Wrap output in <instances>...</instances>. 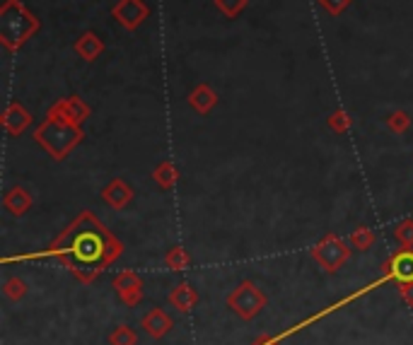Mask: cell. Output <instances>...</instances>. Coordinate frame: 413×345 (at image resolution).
Listing matches in <instances>:
<instances>
[{
    "instance_id": "cell-1",
    "label": "cell",
    "mask_w": 413,
    "mask_h": 345,
    "mask_svg": "<svg viewBox=\"0 0 413 345\" xmlns=\"http://www.w3.org/2000/svg\"><path fill=\"white\" fill-rule=\"evenodd\" d=\"M34 140H37L54 160H63V157H68V152L82 140V131H80V126L70 124V121L63 119L58 111L51 109L46 121L37 128V133H34Z\"/></svg>"
},
{
    "instance_id": "cell-2",
    "label": "cell",
    "mask_w": 413,
    "mask_h": 345,
    "mask_svg": "<svg viewBox=\"0 0 413 345\" xmlns=\"http://www.w3.org/2000/svg\"><path fill=\"white\" fill-rule=\"evenodd\" d=\"M39 29V20L22 3L5 0L0 8V42L8 51H17Z\"/></svg>"
},
{
    "instance_id": "cell-3",
    "label": "cell",
    "mask_w": 413,
    "mask_h": 345,
    "mask_svg": "<svg viewBox=\"0 0 413 345\" xmlns=\"http://www.w3.org/2000/svg\"><path fill=\"white\" fill-rule=\"evenodd\" d=\"M227 309L232 314H237L242 321H251L266 309L268 297L264 295V290H259L251 280H242V283L227 295Z\"/></svg>"
},
{
    "instance_id": "cell-4",
    "label": "cell",
    "mask_w": 413,
    "mask_h": 345,
    "mask_svg": "<svg viewBox=\"0 0 413 345\" xmlns=\"http://www.w3.org/2000/svg\"><path fill=\"white\" fill-rule=\"evenodd\" d=\"M312 259L317 261V266L327 273H336L339 268H344V263L351 259V249L339 235H324L319 242L312 247Z\"/></svg>"
},
{
    "instance_id": "cell-5",
    "label": "cell",
    "mask_w": 413,
    "mask_h": 345,
    "mask_svg": "<svg viewBox=\"0 0 413 345\" xmlns=\"http://www.w3.org/2000/svg\"><path fill=\"white\" fill-rule=\"evenodd\" d=\"M111 15L119 22L123 29L128 32H135L150 15V8L143 3V0H119V3L111 8Z\"/></svg>"
},
{
    "instance_id": "cell-6",
    "label": "cell",
    "mask_w": 413,
    "mask_h": 345,
    "mask_svg": "<svg viewBox=\"0 0 413 345\" xmlns=\"http://www.w3.org/2000/svg\"><path fill=\"white\" fill-rule=\"evenodd\" d=\"M114 290L126 307H135L143 300V278L133 271H123L114 278Z\"/></svg>"
},
{
    "instance_id": "cell-7",
    "label": "cell",
    "mask_w": 413,
    "mask_h": 345,
    "mask_svg": "<svg viewBox=\"0 0 413 345\" xmlns=\"http://www.w3.org/2000/svg\"><path fill=\"white\" fill-rule=\"evenodd\" d=\"M172 326H174L172 317H169V314L160 307L150 309V312L140 319V329H143L150 338H155V341H160V338L167 336V333L172 331Z\"/></svg>"
},
{
    "instance_id": "cell-8",
    "label": "cell",
    "mask_w": 413,
    "mask_h": 345,
    "mask_svg": "<svg viewBox=\"0 0 413 345\" xmlns=\"http://www.w3.org/2000/svg\"><path fill=\"white\" fill-rule=\"evenodd\" d=\"M102 201L107 203L109 208L114 210H123L131 206L133 201V189L126 184L123 179H111L107 186L102 189Z\"/></svg>"
},
{
    "instance_id": "cell-9",
    "label": "cell",
    "mask_w": 413,
    "mask_h": 345,
    "mask_svg": "<svg viewBox=\"0 0 413 345\" xmlns=\"http://www.w3.org/2000/svg\"><path fill=\"white\" fill-rule=\"evenodd\" d=\"M29 124H32V114L22 107L20 102H10L8 109L3 114V128L10 133V136H22L27 131Z\"/></svg>"
},
{
    "instance_id": "cell-10",
    "label": "cell",
    "mask_w": 413,
    "mask_h": 345,
    "mask_svg": "<svg viewBox=\"0 0 413 345\" xmlns=\"http://www.w3.org/2000/svg\"><path fill=\"white\" fill-rule=\"evenodd\" d=\"M54 111H58V114L63 116L66 121H70V124H75V126H80L82 121L90 116V107H87L85 102H82L80 97H66V99H61V102H56L54 107H51Z\"/></svg>"
},
{
    "instance_id": "cell-11",
    "label": "cell",
    "mask_w": 413,
    "mask_h": 345,
    "mask_svg": "<svg viewBox=\"0 0 413 345\" xmlns=\"http://www.w3.org/2000/svg\"><path fill=\"white\" fill-rule=\"evenodd\" d=\"M217 104V95L215 90L210 87L208 83H200L191 90V95H188V107H191L196 114L205 116L213 111V107Z\"/></svg>"
},
{
    "instance_id": "cell-12",
    "label": "cell",
    "mask_w": 413,
    "mask_h": 345,
    "mask_svg": "<svg viewBox=\"0 0 413 345\" xmlns=\"http://www.w3.org/2000/svg\"><path fill=\"white\" fill-rule=\"evenodd\" d=\"M385 271H389V276L397 278L399 283L413 280V251L411 249H401L399 254H394L392 259L387 261Z\"/></svg>"
},
{
    "instance_id": "cell-13",
    "label": "cell",
    "mask_w": 413,
    "mask_h": 345,
    "mask_svg": "<svg viewBox=\"0 0 413 345\" xmlns=\"http://www.w3.org/2000/svg\"><path fill=\"white\" fill-rule=\"evenodd\" d=\"M75 54H78L82 61H87V63L97 61V58L104 54L102 37H99V34H94V32H85L78 39V42H75Z\"/></svg>"
},
{
    "instance_id": "cell-14",
    "label": "cell",
    "mask_w": 413,
    "mask_h": 345,
    "mask_svg": "<svg viewBox=\"0 0 413 345\" xmlns=\"http://www.w3.org/2000/svg\"><path fill=\"white\" fill-rule=\"evenodd\" d=\"M169 304H172L176 312L188 314L198 304V292L188 283H179L176 288H172V292H169Z\"/></svg>"
},
{
    "instance_id": "cell-15",
    "label": "cell",
    "mask_w": 413,
    "mask_h": 345,
    "mask_svg": "<svg viewBox=\"0 0 413 345\" xmlns=\"http://www.w3.org/2000/svg\"><path fill=\"white\" fill-rule=\"evenodd\" d=\"M3 206H5V210H8L10 215H15V218H22V215H25L27 210L32 208V196H29L27 189H22V186H15V189H10L8 194H5Z\"/></svg>"
},
{
    "instance_id": "cell-16",
    "label": "cell",
    "mask_w": 413,
    "mask_h": 345,
    "mask_svg": "<svg viewBox=\"0 0 413 345\" xmlns=\"http://www.w3.org/2000/svg\"><path fill=\"white\" fill-rule=\"evenodd\" d=\"M152 181H155V184L164 191L174 189L176 181H179V167H176L172 160L160 162V165L152 169Z\"/></svg>"
},
{
    "instance_id": "cell-17",
    "label": "cell",
    "mask_w": 413,
    "mask_h": 345,
    "mask_svg": "<svg viewBox=\"0 0 413 345\" xmlns=\"http://www.w3.org/2000/svg\"><path fill=\"white\" fill-rule=\"evenodd\" d=\"M75 254H80L82 259H97L99 254H102V244H99V239L94 235H82L78 239V244H75Z\"/></svg>"
},
{
    "instance_id": "cell-18",
    "label": "cell",
    "mask_w": 413,
    "mask_h": 345,
    "mask_svg": "<svg viewBox=\"0 0 413 345\" xmlns=\"http://www.w3.org/2000/svg\"><path fill=\"white\" fill-rule=\"evenodd\" d=\"M373 244H375V232L370 230V227L360 225L351 232V247L353 249L368 251V249H373Z\"/></svg>"
},
{
    "instance_id": "cell-19",
    "label": "cell",
    "mask_w": 413,
    "mask_h": 345,
    "mask_svg": "<svg viewBox=\"0 0 413 345\" xmlns=\"http://www.w3.org/2000/svg\"><path fill=\"white\" fill-rule=\"evenodd\" d=\"M188 263H191V256H188V251L181 247H172L164 254V266H167L169 271H181Z\"/></svg>"
},
{
    "instance_id": "cell-20",
    "label": "cell",
    "mask_w": 413,
    "mask_h": 345,
    "mask_svg": "<svg viewBox=\"0 0 413 345\" xmlns=\"http://www.w3.org/2000/svg\"><path fill=\"white\" fill-rule=\"evenodd\" d=\"M109 345H138V333L131 326H116L109 333Z\"/></svg>"
},
{
    "instance_id": "cell-21",
    "label": "cell",
    "mask_w": 413,
    "mask_h": 345,
    "mask_svg": "<svg viewBox=\"0 0 413 345\" xmlns=\"http://www.w3.org/2000/svg\"><path fill=\"white\" fill-rule=\"evenodd\" d=\"M3 295L8 297L10 302H20L25 300L27 295V283L22 278H8L3 285Z\"/></svg>"
},
{
    "instance_id": "cell-22",
    "label": "cell",
    "mask_w": 413,
    "mask_h": 345,
    "mask_svg": "<svg viewBox=\"0 0 413 345\" xmlns=\"http://www.w3.org/2000/svg\"><path fill=\"white\" fill-rule=\"evenodd\" d=\"M387 128L392 133H406L411 128V116L406 114V111H392V114L387 116Z\"/></svg>"
},
{
    "instance_id": "cell-23",
    "label": "cell",
    "mask_w": 413,
    "mask_h": 345,
    "mask_svg": "<svg viewBox=\"0 0 413 345\" xmlns=\"http://www.w3.org/2000/svg\"><path fill=\"white\" fill-rule=\"evenodd\" d=\"M213 3H215V8L220 10L222 15L230 17V20H234V17L242 15V10L247 8V3H249V0H213Z\"/></svg>"
},
{
    "instance_id": "cell-24",
    "label": "cell",
    "mask_w": 413,
    "mask_h": 345,
    "mask_svg": "<svg viewBox=\"0 0 413 345\" xmlns=\"http://www.w3.org/2000/svg\"><path fill=\"white\" fill-rule=\"evenodd\" d=\"M327 126L332 128L334 133H339V136H341V133H346L348 128L353 126V119H351V116L346 114L344 109H336L334 114H332V116H329V119H327Z\"/></svg>"
},
{
    "instance_id": "cell-25",
    "label": "cell",
    "mask_w": 413,
    "mask_h": 345,
    "mask_svg": "<svg viewBox=\"0 0 413 345\" xmlns=\"http://www.w3.org/2000/svg\"><path fill=\"white\" fill-rule=\"evenodd\" d=\"M394 237L399 239V244L404 249H413V220L399 222L397 230H394Z\"/></svg>"
},
{
    "instance_id": "cell-26",
    "label": "cell",
    "mask_w": 413,
    "mask_h": 345,
    "mask_svg": "<svg viewBox=\"0 0 413 345\" xmlns=\"http://www.w3.org/2000/svg\"><path fill=\"white\" fill-rule=\"evenodd\" d=\"M317 3H319V8L327 10L332 17H339L348 8V5L353 3V0H317Z\"/></svg>"
},
{
    "instance_id": "cell-27",
    "label": "cell",
    "mask_w": 413,
    "mask_h": 345,
    "mask_svg": "<svg viewBox=\"0 0 413 345\" xmlns=\"http://www.w3.org/2000/svg\"><path fill=\"white\" fill-rule=\"evenodd\" d=\"M399 295L409 307H413V280H406V283H399Z\"/></svg>"
},
{
    "instance_id": "cell-28",
    "label": "cell",
    "mask_w": 413,
    "mask_h": 345,
    "mask_svg": "<svg viewBox=\"0 0 413 345\" xmlns=\"http://www.w3.org/2000/svg\"><path fill=\"white\" fill-rule=\"evenodd\" d=\"M251 345H278V341H276V338H271V336H266V333H264V336H256V338H254Z\"/></svg>"
}]
</instances>
